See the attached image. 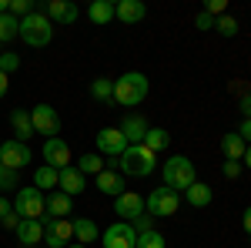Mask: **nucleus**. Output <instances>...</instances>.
Returning <instances> with one entry per match:
<instances>
[{
    "mask_svg": "<svg viewBox=\"0 0 251 248\" xmlns=\"http://www.w3.org/2000/svg\"><path fill=\"white\" fill-rule=\"evenodd\" d=\"M117 168H121V174H127V178H148L157 168V154L148 151L144 144H127L121 151V158H117Z\"/></svg>",
    "mask_w": 251,
    "mask_h": 248,
    "instance_id": "nucleus-1",
    "label": "nucleus"
},
{
    "mask_svg": "<svg viewBox=\"0 0 251 248\" xmlns=\"http://www.w3.org/2000/svg\"><path fill=\"white\" fill-rule=\"evenodd\" d=\"M161 181H164V188H174L177 194H184V191H188L194 181H198L194 161H188L184 154H174V158H168V161L161 165Z\"/></svg>",
    "mask_w": 251,
    "mask_h": 248,
    "instance_id": "nucleus-2",
    "label": "nucleus"
},
{
    "mask_svg": "<svg viewBox=\"0 0 251 248\" xmlns=\"http://www.w3.org/2000/svg\"><path fill=\"white\" fill-rule=\"evenodd\" d=\"M148 97V77L141 71H127L114 81V101L121 108H137Z\"/></svg>",
    "mask_w": 251,
    "mask_h": 248,
    "instance_id": "nucleus-3",
    "label": "nucleus"
},
{
    "mask_svg": "<svg viewBox=\"0 0 251 248\" xmlns=\"http://www.w3.org/2000/svg\"><path fill=\"white\" fill-rule=\"evenodd\" d=\"M20 40H24L27 47H47V44L54 40V24L47 20L44 10H34L30 17L20 20Z\"/></svg>",
    "mask_w": 251,
    "mask_h": 248,
    "instance_id": "nucleus-4",
    "label": "nucleus"
},
{
    "mask_svg": "<svg viewBox=\"0 0 251 248\" xmlns=\"http://www.w3.org/2000/svg\"><path fill=\"white\" fill-rule=\"evenodd\" d=\"M181 208V194L174 188H154L148 198H144V211L151 215V218H171L174 211Z\"/></svg>",
    "mask_w": 251,
    "mask_h": 248,
    "instance_id": "nucleus-5",
    "label": "nucleus"
},
{
    "mask_svg": "<svg viewBox=\"0 0 251 248\" xmlns=\"http://www.w3.org/2000/svg\"><path fill=\"white\" fill-rule=\"evenodd\" d=\"M14 211L17 218H30V221H40L44 218V191L40 188H17L14 194Z\"/></svg>",
    "mask_w": 251,
    "mask_h": 248,
    "instance_id": "nucleus-6",
    "label": "nucleus"
},
{
    "mask_svg": "<svg viewBox=\"0 0 251 248\" xmlns=\"http://www.w3.org/2000/svg\"><path fill=\"white\" fill-rule=\"evenodd\" d=\"M30 161H34V154H30V148H27L24 141L10 138V141H3V144H0V165H3V168L20 171V168H27Z\"/></svg>",
    "mask_w": 251,
    "mask_h": 248,
    "instance_id": "nucleus-7",
    "label": "nucleus"
},
{
    "mask_svg": "<svg viewBox=\"0 0 251 248\" xmlns=\"http://www.w3.org/2000/svg\"><path fill=\"white\" fill-rule=\"evenodd\" d=\"M30 121H34V131L44 134V138H57L60 134V114L50 108V104L30 108Z\"/></svg>",
    "mask_w": 251,
    "mask_h": 248,
    "instance_id": "nucleus-8",
    "label": "nucleus"
},
{
    "mask_svg": "<svg viewBox=\"0 0 251 248\" xmlns=\"http://www.w3.org/2000/svg\"><path fill=\"white\" fill-rule=\"evenodd\" d=\"M124 148H127V138L121 134V128H100L97 131V154L100 158H121Z\"/></svg>",
    "mask_w": 251,
    "mask_h": 248,
    "instance_id": "nucleus-9",
    "label": "nucleus"
},
{
    "mask_svg": "<svg viewBox=\"0 0 251 248\" xmlns=\"http://www.w3.org/2000/svg\"><path fill=\"white\" fill-rule=\"evenodd\" d=\"M74 238V228H71V218H54L44 225V245L47 248H67Z\"/></svg>",
    "mask_w": 251,
    "mask_h": 248,
    "instance_id": "nucleus-10",
    "label": "nucleus"
},
{
    "mask_svg": "<svg viewBox=\"0 0 251 248\" xmlns=\"http://www.w3.org/2000/svg\"><path fill=\"white\" fill-rule=\"evenodd\" d=\"M134 242H137L134 225H127V221H114V225H107L100 245H104V248H134Z\"/></svg>",
    "mask_w": 251,
    "mask_h": 248,
    "instance_id": "nucleus-11",
    "label": "nucleus"
},
{
    "mask_svg": "<svg viewBox=\"0 0 251 248\" xmlns=\"http://www.w3.org/2000/svg\"><path fill=\"white\" fill-rule=\"evenodd\" d=\"M40 154H44V161H47L50 168H57V171L71 168V148H67V141H64V138H47Z\"/></svg>",
    "mask_w": 251,
    "mask_h": 248,
    "instance_id": "nucleus-12",
    "label": "nucleus"
},
{
    "mask_svg": "<svg viewBox=\"0 0 251 248\" xmlns=\"http://www.w3.org/2000/svg\"><path fill=\"white\" fill-rule=\"evenodd\" d=\"M114 215H121V221H134L144 215V198L137 194V191H124V194H117L114 198Z\"/></svg>",
    "mask_w": 251,
    "mask_h": 248,
    "instance_id": "nucleus-13",
    "label": "nucleus"
},
{
    "mask_svg": "<svg viewBox=\"0 0 251 248\" xmlns=\"http://www.w3.org/2000/svg\"><path fill=\"white\" fill-rule=\"evenodd\" d=\"M54 218H71V198H67L64 191L44 194V218H40V225H47V221H54Z\"/></svg>",
    "mask_w": 251,
    "mask_h": 248,
    "instance_id": "nucleus-14",
    "label": "nucleus"
},
{
    "mask_svg": "<svg viewBox=\"0 0 251 248\" xmlns=\"http://www.w3.org/2000/svg\"><path fill=\"white\" fill-rule=\"evenodd\" d=\"M44 14H47V20L50 24H77V17H80V10L71 3V0H47L44 3Z\"/></svg>",
    "mask_w": 251,
    "mask_h": 248,
    "instance_id": "nucleus-15",
    "label": "nucleus"
},
{
    "mask_svg": "<svg viewBox=\"0 0 251 248\" xmlns=\"http://www.w3.org/2000/svg\"><path fill=\"white\" fill-rule=\"evenodd\" d=\"M14 235H17V242L24 248H37L40 242H44V225H40V221H30V218H20V225L14 228Z\"/></svg>",
    "mask_w": 251,
    "mask_h": 248,
    "instance_id": "nucleus-16",
    "label": "nucleus"
},
{
    "mask_svg": "<svg viewBox=\"0 0 251 248\" xmlns=\"http://www.w3.org/2000/svg\"><path fill=\"white\" fill-rule=\"evenodd\" d=\"M144 14H148V7H144L141 0H117L114 3V17L121 20V24H141Z\"/></svg>",
    "mask_w": 251,
    "mask_h": 248,
    "instance_id": "nucleus-17",
    "label": "nucleus"
},
{
    "mask_svg": "<svg viewBox=\"0 0 251 248\" xmlns=\"http://www.w3.org/2000/svg\"><path fill=\"white\" fill-rule=\"evenodd\" d=\"M87 188V178H84V174L77 171V168H74V165H71V168H64V171H60V181H57V191H64V194H67V198H74V194H80V191Z\"/></svg>",
    "mask_w": 251,
    "mask_h": 248,
    "instance_id": "nucleus-18",
    "label": "nucleus"
},
{
    "mask_svg": "<svg viewBox=\"0 0 251 248\" xmlns=\"http://www.w3.org/2000/svg\"><path fill=\"white\" fill-rule=\"evenodd\" d=\"M117 128H121V134L127 138V144H141V141H144V134H148V121H144L141 114H127Z\"/></svg>",
    "mask_w": 251,
    "mask_h": 248,
    "instance_id": "nucleus-19",
    "label": "nucleus"
},
{
    "mask_svg": "<svg viewBox=\"0 0 251 248\" xmlns=\"http://www.w3.org/2000/svg\"><path fill=\"white\" fill-rule=\"evenodd\" d=\"M97 188L100 194H107V198H117V194H124V174L121 171H111V168H104V171L97 174Z\"/></svg>",
    "mask_w": 251,
    "mask_h": 248,
    "instance_id": "nucleus-20",
    "label": "nucleus"
},
{
    "mask_svg": "<svg viewBox=\"0 0 251 248\" xmlns=\"http://www.w3.org/2000/svg\"><path fill=\"white\" fill-rule=\"evenodd\" d=\"M245 151H248V144H245V138H241L238 131L221 134V154H225L228 161H241V158H245Z\"/></svg>",
    "mask_w": 251,
    "mask_h": 248,
    "instance_id": "nucleus-21",
    "label": "nucleus"
},
{
    "mask_svg": "<svg viewBox=\"0 0 251 248\" xmlns=\"http://www.w3.org/2000/svg\"><path fill=\"white\" fill-rule=\"evenodd\" d=\"M10 128H14V134H17V141H24L27 144V138L34 131V121H30V111H24V108H17V111H10Z\"/></svg>",
    "mask_w": 251,
    "mask_h": 248,
    "instance_id": "nucleus-22",
    "label": "nucleus"
},
{
    "mask_svg": "<svg viewBox=\"0 0 251 248\" xmlns=\"http://www.w3.org/2000/svg\"><path fill=\"white\" fill-rule=\"evenodd\" d=\"M57 181H60V171H57V168H50V165H40L37 171H34V188H40L44 194L57 191Z\"/></svg>",
    "mask_w": 251,
    "mask_h": 248,
    "instance_id": "nucleus-23",
    "label": "nucleus"
},
{
    "mask_svg": "<svg viewBox=\"0 0 251 248\" xmlns=\"http://www.w3.org/2000/svg\"><path fill=\"white\" fill-rule=\"evenodd\" d=\"M71 228H74L77 245H91V242H97V235H100L91 218H71Z\"/></svg>",
    "mask_w": 251,
    "mask_h": 248,
    "instance_id": "nucleus-24",
    "label": "nucleus"
},
{
    "mask_svg": "<svg viewBox=\"0 0 251 248\" xmlns=\"http://www.w3.org/2000/svg\"><path fill=\"white\" fill-rule=\"evenodd\" d=\"M184 198H188V205L191 208H208L211 205V198H214V191L204 185V181H194L191 188L184 191Z\"/></svg>",
    "mask_w": 251,
    "mask_h": 248,
    "instance_id": "nucleus-25",
    "label": "nucleus"
},
{
    "mask_svg": "<svg viewBox=\"0 0 251 248\" xmlns=\"http://www.w3.org/2000/svg\"><path fill=\"white\" fill-rule=\"evenodd\" d=\"M87 17L94 20V24H100V27H107V24L114 20V3H111V0H94V3L87 7Z\"/></svg>",
    "mask_w": 251,
    "mask_h": 248,
    "instance_id": "nucleus-26",
    "label": "nucleus"
},
{
    "mask_svg": "<svg viewBox=\"0 0 251 248\" xmlns=\"http://www.w3.org/2000/svg\"><path fill=\"white\" fill-rule=\"evenodd\" d=\"M148 151H154V154H161L168 144H171V134L164 131V128H148V134H144V141H141Z\"/></svg>",
    "mask_w": 251,
    "mask_h": 248,
    "instance_id": "nucleus-27",
    "label": "nucleus"
},
{
    "mask_svg": "<svg viewBox=\"0 0 251 248\" xmlns=\"http://www.w3.org/2000/svg\"><path fill=\"white\" fill-rule=\"evenodd\" d=\"M74 168H77V171L84 174V178H87V174H94V178H97V174L104 171L107 165H104V158H100L97 151H91V154H80V161L74 165Z\"/></svg>",
    "mask_w": 251,
    "mask_h": 248,
    "instance_id": "nucleus-28",
    "label": "nucleus"
},
{
    "mask_svg": "<svg viewBox=\"0 0 251 248\" xmlns=\"http://www.w3.org/2000/svg\"><path fill=\"white\" fill-rule=\"evenodd\" d=\"M91 97L94 101H114V81L111 77H94L91 81Z\"/></svg>",
    "mask_w": 251,
    "mask_h": 248,
    "instance_id": "nucleus-29",
    "label": "nucleus"
},
{
    "mask_svg": "<svg viewBox=\"0 0 251 248\" xmlns=\"http://www.w3.org/2000/svg\"><path fill=\"white\" fill-rule=\"evenodd\" d=\"M20 37V20L10 14H0V44H10Z\"/></svg>",
    "mask_w": 251,
    "mask_h": 248,
    "instance_id": "nucleus-30",
    "label": "nucleus"
},
{
    "mask_svg": "<svg viewBox=\"0 0 251 248\" xmlns=\"http://www.w3.org/2000/svg\"><path fill=\"white\" fill-rule=\"evenodd\" d=\"M0 225H3V228H10V231L20 225L17 211H14V201H7L3 194H0Z\"/></svg>",
    "mask_w": 251,
    "mask_h": 248,
    "instance_id": "nucleus-31",
    "label": "nucleus"
},
{
    "mask_svg": "<svg viewBox=\"0 0 251 248\" xmlns=\"http://www.w3.org/2000/svg\"><path fill=\"white\" fill-rule=\"evenodd\" d=\"M164 245H168V242H164L161 231H141L137 242H134V248H164Z\"/></svg>",
    "mask_w": 251,
    "mask_h": 248,
    "instance_id": "nucleus-32",
    "label": "nucleus"
},
{
    "mask_svg": "<svg viewBox=\"0 0 251 248\" xmlns=\"http://www.w3.org/2000/svg\"><path fill=\"white\" fill-rule=\"evenodd\" d=\"M214 30H218L221 37H234V34H238V20L228 17V14H221V17H214Z\"/></svg>",
    "mask_w": 251,
    "mask_h": 248,
    "instance_id": "nucleus-33",
    "label": "nucleus"
},
{
    "mask_svg": "<svg viewBox=\"0 0 251 248\" xmlns=\"http://www.w3.org/2000/svg\"><path fill=\"white\" fill-rule=\"evenodd\" d=\"M17 67H20V54H10V51H3V54H0V71H3L7 77L14 74Z\"/></svg>",
    "mask_w": 251,
    "mask_h": 248,
    "instance_id": "nucleus-34",
    "label": "nucleus"
},
{
    "mask_svg": "<svg viewBox=\"0 0 251 248\" xmlns=\"http://www.w3.org/2000/svg\"><path fill=\"white\" fill-rule=\"evenodd\" d=\"M10 188H17V171H10V168L0 165V194L10 191Z\"/></svg>",
    "mask_w": 251,
    "mask_h": 248,
    "instance_id": "nucleus-35",
    "label": "nucleus"
},
{
    "mask_svg": "<svg viewBox=\"0 0 251 248\" xmlns=\"http://www.w3.org/2000/svg\"><path fill=\"white\" fill-rule=\"evenodd\" d=\"M131 225H134V231H137V235H141V231H154V218H151V215L144 211V215H141V218H134Z\"/></svg>",
    "mask_w": 251,
    "mask_h": 248,
    "instance_id": "nucleus-36",
    "label": "nucleus"
},
{
    "mask_svg": "<svg viewBox=\"0 0 251 248\" xmlns=\"http://www.w3.org/2000/svg\"><path fill=\"white\" fill-rule=\"evenodd\" d=\"M225 7H228V0H208V3H204V14L221 17V14H225Z\"/></svg>",
    "mask_w": 251,
    "mask_h": 248,
    "instance_id": "nucleus-37",
    "label": "nucleus"
},
{
    "mask_svg": "<svg viewBox=\"0 0 251 248\" xmlns=\"http://www.w3.org/2000/svg\"><path fill=\"white\" fill-rule=\"evenodd\" d=\"M194 27H198V30H214V17H211V14H204V10H201V14L194 17Z\"/></svg>",
    "mask_w": 251,
    "mask_h": 248,
    "instance_id": "nucleus-38",
    "label": "nucleus"
},
{
    "mask_svg": "<svg viewBox=\"0 0 251 248\" xmlns=\"http://www.w3.org/2000/svg\"><path fill=\"white\" fill-rule=\"evenodd\" d=\"M221 174H225V178H238V174H241V161H225V165H221Z\"/></svg>",
    "mask_w": 251,
    "mask_h": 248,
    "instance_id": "nucleus-39",
    "label": "nucleus"
},
{
    "mask_svg": "<svg viewBox=\"0 0 251 248\" xmlns=\"http://www.w3.org/2000/svg\"><path fill=\"white\" fill-rule=\"evenodd\" d=\"M241 114L245 121H251V94H241Z\"/></svg>",
    "mask_w": 251,
    "mask_h": 248,
    "instance_id": "nucleus-40",
    "label": "nucleus"
},
{
    "mask_svg": "<svg viewBox=\"0 0 251 248\" xmlns=\"http://www.w3.org/2000/svg\"><path fill=\"white\" fill-rule=\"evenodd\" d=\"M241 228H245V235H251V205L241 211Z\"/></svg>",
    "mask_w": 251,
    "mask_h": 248,
    "instance_id": "nucleus-41",
    "label": "nucleus"
},
{
    "mask_svg": "<svg viewBox=\"0 0 251 248\" xmlns=\"http://www.w3.org/2000/svg\"><path fill=\"white\" fill-rule=\"evenodd\" d=\"M238 134L245 138V144H251V121H241V128H238Z\"/></svg>",
    "mask_w": 251,
    "mask_h": 248,
    "instance_id": "nucleus-42",
    "label": "nucleus"
},
{
    "mask_svg": "<svg viewBox=\"0 0 251 248\" xmlns=\"http://www.w3.org/2000/svg\"><path fill=\"white\" fill-rule=\"evenodd\" d=\"M7 87H10V81H7V74H3V71H0V97L7 94Z\"/></svg>",
    "mask_w": 251,
    "mask_h": 248,
    "instance_id": "nucleus-43",
    "label": "nucleus"
},
{
    "mask_svg": "<svg viewBox=\"0 0 251 248\" xmlns=\"http://www.w3.org/2000/svg\"><path fill=\"white\" fill-rule=\"evenodd\" d=\"M241 165H245V168L251 171V144H248V151H245V158H241Z\"/></svg>",
    "mask_w": 251,
    "mask_h": 248,
    "instance_id": "nucleus-44",
    "label": "nucleus"
},
{
    "mask_svg": "<svg viewBox=\"0 0 251 248\" xmlns=\"http://www.w3.org/2000/svg\"><path fill=\"white\" fill-rule=\"evenodd\" d=\"M67 248H87V245H77V242H71V245H67Z\"/></svg>",
    "mask_w": 251,
    "mask_h": 248,
    "instance_id": "nucleus-45",
    "label": "nucleus"
}]
</instances>
